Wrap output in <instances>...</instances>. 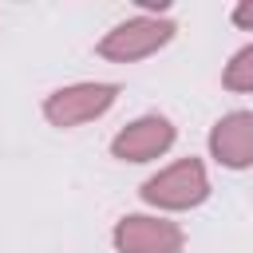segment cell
<instances>
[{"mask_svg": "<svg viewBox=\"0 0 253 253\" xmlns=\"http://www.w3.org/2000/svg\"><path fill=\"white\" fill-rule=\"evenodd\" d=\"M206 194H210V178L198 158H178L174 166L142 182V202L158 210H190V206H202Z\"/></svg>", "mask_w": 253, "mask_h": 253, "instance_id": "obj_1", "label": "cell"}, {"mask_svg": "<svg viewBox=\"0 0 253 253\" xmlns=\"http://www.w3.org/2000/svg\"><path fill=\"white\" fill-rule=\"evenodd\" d=\"M119 87L115 83H75V87H59L55 95H47L43 115L51 126H79L99 119L111 103H115Z\"/></svg>", "mask_w": 253, "mask_h": 253, "instance_id": "obj_3", "label": "cell"}, {"mask_svg": "<svg viewBox=\"0 0 253 253\" xmlns=\"http://www.w3.org/2000/svg\"><path fill=\"white\" fill-rule=\"evenodd\" d=\"M170 36H174V24L170 20L134 16V20L119 24L115 32H107L99 40V55L103 59H115V63H130V59H142V55L158 51L162 43H170Z\"/></svg>", "mask_w": 253, "mask_h": 253, "instance_id": "obj_2", "label": "cell"}, {"mask_svg": "<svg viewBox=\"0 0 253 253\" xmlns=\"http://www.w3.org/2000/svg\"><path fill=\"white\" fill-rule=\"evenodd\" d=\"M146 12H166V0H138Z\"/></svg>", "mask_w": 253, "mask_h": 253, "instance_id": "obj_8", "label": "cell"}, {"mask_svg": "<svg viewBox=\"0 0 253 253\" xmlns=\"http://www.w3.org/2000/svg\"><path fill=\"white\" fill-rule=\"evenodd\" d=\"M249 20H253V4H241L237 8V24H249Z\"/></svg>", "mask_w": 253, "mask_h": 253, "instance_id": "obj_9", "label": "cell"}, {"mask_svg": "<svg viewBox=\"0 0 253 253\" xmlns=\"http://www.w3.org/2000/svg\"><path fill=\"white\" fill-rule=\"evenodd\" d=\"M186 241L178 221L166 217H146V213H130L115 225V249L119 253H178Z\"/></svg>", "mask_w": 253, "mask_h": 253, "instance_id": "obj_4", "label": "cell"}, {"mask_svg": "<svg viewBox=\"0 0 253 253\" xmlns=\"http://www.w3.org/2000/svg\"><path fill=\"white\" fill-rule=\"evenodd\" d=\"M170 142H174L170 119H162V115H142V119H134L130 126H123V130L115 134L111 154L123 158V162H150V158L166 154Z\"/></svg>", "mask_w": 253, "mask_h": 253, "instance_id": "obj_5", "label": "cell"}, {"mask_svg": "<svg viewBox=\"0 0 253 253\" xmlns=\"http://www.w3.org/2000/svg\"><path fill=\"white\" fill-rule=\"evenodd\" d=\"M221 83H225L229 91H253V43L233 55V63L225 67Z\"/></svg>", "mask_w": 253, "mask_h": 253, "instance_id": "obj_7", "label": "cell"}, {"mask_svg": "<svg viewBox=\"0 0 253 253\" xmlns=\"http://www.w3.org/2000/svg\"><path fill=\"white\" fill-rule=\"evenodd\" d=\"M210 150L221 166L229 170H245L253 162V115L249 111H233L225 115L213 130H210Z\"/></svg>", "mask_w": 253, "mask_h": 253, "instance_id": "obj_6", "label": "cell"}]
</instances>
